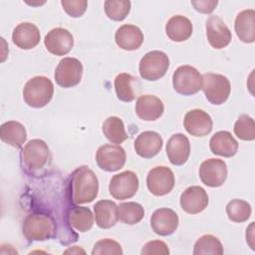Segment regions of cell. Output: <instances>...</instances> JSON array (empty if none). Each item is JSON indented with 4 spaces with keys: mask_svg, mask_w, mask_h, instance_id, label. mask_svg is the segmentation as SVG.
<instances>
[{
    "mask_svg": "<svg viewBox=\"0 0 255 255\" xmlns=\"http://www.w3.org/2000/svg\"><path fill=\"white\" fill-rule=\"evenodd\" d=\"M61 5L69 16L78 18L86 12L88 2L86 0H62Z\"/></svg>",
    "mask_w": 255,
    "mask_h": 255,
    "instance_id": "37",
    "label": "cell"
},
{
    "mask_svg": "<svg viewBox=\"0 0 255 255\" xmlns=\"http://www.w3.org/2000/svg\"><path fill=\"white\" fill-rule=\"evenodd\" d=\"M104 5L106 15L114 21H123L130 10L128 0H107Z\"/></svg>",
    "mask_w": 255,
    "mask_h": 255,
    "instance_id": "34",
    "label": "cell"
},
{
    "mask_svg": "<svg viewBox=\"0 0 255 255\" xmlns=\"http://www.w3.org/2000/svg\"><path fill=\"white\" fill-rule=\"evenodd\" d=\"M138 189L137 175L130 170L115 174L109 185L110 194L118 200H125L135 195Z\"/></svg>",
    "mask_w": 255,
    "mask_h": 255,
    "instance_id": "10",
    "label": "cell"
},
{
    "mask_svg": "<svg viewBox=\"0 0 255 255\" xmlns=\"http://www.w3.org/2000/svg\"><path fill=\"white\" fill-rule=\"evenodd\" d=\"M178 223V215L170 208H158L150 218L151 229L160 236L171 235L177 229Z\"/></svg>",
    "mask_w": 255,
    "mask_h": 255,
    "instance_id": "16",
    "label": "cell"
},
{
    "mask_svg": "<svg viewBox=\"0 0 255 255\" xmlns=\"http://www.w3.org/2000/svg\"><path fill=\"white\" fill-rule=\"evenodd\" d=\"M127 159L125 149L118 144H103L96 153V161L99 167L108 172L118 171L124 167Z\"/></svg>",
    "mask_w": 255,
    "mask_h": 255,
    "instance_id": "9",
    "label": "cell"
},
{
    "mask_svg": "<svg viewBox=\"0 0 255 255\" xmlns=\"http://www.w3.org/2000/svg\"><path fill=\"white\" fill-rule=\"evenodd\" d=\"M172 85L176 93L182 96H191L201 90L202 76L191 66L178 67L172 75Z\"/></svg>",
    "mask_w": 255,
    "mask_h": 255,
    "instance_id": "7",
    "label": "cell"
},
{
    "mask_svg": "<svg viewBox=\"0 0 255 255\" xmlns=\"http://www.w3.org/2000/svg\"><path fill=\"white\" fill-rule=\"evenodd\" d=\"M22 232L30 242L45 241L55 235L56 223L49 214L42 212L31 213L23 221Z\"/></svg>",
    "mask_w": 255,
    "mask_h": 255,
    "instance_id": "2",
    "label": "cell"
},
{
    "mask_svg": "<svg viewBox=\"0 0 255 255\" xmlns=\"http://www.w3.org/2000/svg\"><path fill=\"white\" fill-rule=\"evenodd\" d=\"M64 253H65V254H68V253H71V254H80V253H83V254H85L86 252H85L83 249H81L79 246H73V247L67 249Z\"/></svg>",
    "mask_w": 255,
    "mask_h": 255,
    "instance_id": "41",
    "label": "cell"
},
{
    "mask_svg": "<svg viewBox=\"0 0 255 255\" xmlns=\"http://www.w3.org/2000/svg\"><path fill=\"white\" fill-rule=\"evenodd\" d=\"M246 241L249 246L254 250V222H251L249 227L246 229Z\"/></svg>",
    "mask_w": 255,
    "mask_h": 255,
    "instance_id": "40",
    "label": "cell"
},
{
    "mask_svg": "<svg viewBox=\"0 0 255 255\" xmlns=\"http://www.w3.org/2000/svg\"><path fill=\"white\" fill-rule=\"evenodd\" d=\"M180 206L189 214H197L203 211L208 205L206 191L197 185L187 187L180 195Z\"/></svg>",
    "mask_w": 255,
    "mask_h": 255,
    "instance_id": "17",
    "label": "cell"
},
{
    "mask_svg": "<svg viewBox=\"0 0 255 255\" xmlns=\"http://www.w3.org/2000/svg\"><path fill=\"white\" fill-rule=\"evenodd\" d=\"M44 44L48 52L56 56L67 55L74 46V37L64 28H54L45 36Z\"/></svg>",
    "mask_w": 255,
    "mask_h": 255,
    "instance_id": "13",
    "label": "cell"
},
{
    "mask_svg": "<svg viewBox=\"0 0 255 255\" xmlns=\"http://www.w3.org/2000/svg\"><path fill=\"white\" fill-rule=\"evenodd\" d=\"M174 183V174L167 166H155L149 170L146 176L147 189L155 196H163L169 193Z\"/></svg>",
    "mask_w": 255,
    "mask_h": 255,
    "instance_id": "11",
    "label": "cell"
},
{
    "mask_svg": "<svg viewBox=\"0 0 255 255\" xmlns=\"http://www.w3.org/2000/svg\"><path fill=\"white\" fill-rule=\"evenodd\" d=\"M209 147L212 153L223 156H234L238 150V141L227 130L215 132L209 141Z\"/></svg>",
    "mask_w": 255,
    "mask_h": 255,
    "instance_id": "23",
    "label": "cell"
},
{
    "mask_svg": "<svg viewBox=\"0 0 255 255\" xmlns=\"http://www.w3.org/2000/svg\"><path fill=\"white\" fill-rule=\"evenodd\" d=\"M54 86L52 81L44 76L30 79L24 86L23 99L25 103L35 109L47 106L53 98Z\"/></svg>",
    "mask_w": 255,
    "mask_h": 255,
    "instance_id": "4",
    "label": "cell"
},
{
    "mask_svg": "<svg viewBox=\"0 0 255 255\" xmlns=\"http://www.w3.org/2000/svg\"><path fill=\"white\" fill-rule=\"evenodd\" d=\"M162 137L156 131L146 130L137 135L134 140L135 152L143 158L155 156L162 147Z\"/></svg>",
    "mask_w": 255,
    "mask_h": 255,
    "instance_id": "21",
    "label": "cell"
},
{
    "mask_svg": "<svg viewBox=\"0 0 255 255\" xmlns=\"http://www.w3.org/2000/svg\"><path fill=\"white\" fill-rule=\"evenodd\" d=\"M115 41L121 49L134 51L143 43V34L137 26L125 24L116 31Z\"/></svg>",
    "mask_w": 255,
    "mask_h": 255,
    "instance_id": "22",
    "label": "cell"
},
{
    "mask_svg": "<svg viewBox=\"0 0 255 255\" xmlns=\"http://www.w3.org/2000/svg\"><path fill=\"white\" fill-rule=\"evenodd\" d=\"M201 90L210 104L219 106L227 101L231 86L225 76L215 73H206L202 76Z\"/></svg>",
    "mask_w": 255,
    "mask_h": 255,
    "instance_id": "5",
    "label": "cell"
},
{
    "mask_svg": "<svg viewBox=\"0 0 255 255\" xmlns=\"http://www.w3.org/2000/svg\"><path fill=\"white\" fill-rule=\"evenodd\" d=\"M205 28L207 40L211 47L219 50L225 48L231 42V32L220 17L211 15L206 21Z\"/></svg>",
    "mask_w": 255,
    "mask_h": 255,
    "instance_id": "14",
    "label": "cell"
},
{
    "mask_svg": "<svg viewBox=\"0 0 255 255\" xmlns=\"http://www.w3.org/2000/svg\"><path fill=\"white\" fill-rule=\"evenodd\" d=\"M227 173L225 161L219 158H208L199 167V177L209 187L221 186L227 178Z\"/></svg>",
    "mask_w": 255,
    "mask_h": 255,
    "instance_id": "12",
    "label": "cell"
},
{
    "mask_svg": "<svg viewBox=\"0 0 255 255\" xmlns=\"http://www.w3.org/2000/svg\"><path fill=\"white\" fill-rule=\"evenodd\" d=\"M93 255H104V254H114V255H122L123 250L122 246L120 243L117 241L110 239V238H105L100 241H98L93 250H92Z\"/></svg>",
    "mask_w": 255,
    "mask_h": 255,
    "instance_id": "36",
    "label": "cell"
},
{
    "mask_svg": "<svg viewBox=\"0 0 255 255\" xmlns=\"http://www.w3.org/2000/svg\"><path fill=\"white\" fill-rule=\"evenodd\" d=\"M98 192V177L88 166H80L72 173L68 189L72 204L79 205L92 202L97 197Z\"/></svg>",
    "mask_w": 255,
    "mask_h": 255,
    "instance_id": "1",
    "label": "cell"
},
{
    "mask_svg": "<svg viewBox=\"0 0 255 255\" xmlns=\"http://www.w3.org/2000/svg\"><path fill=\"white\" fill-rule=\"evenodd\" d=\"M68 221L72 228L79 232H86L93 227L94 216L90 208L75 206L68 212Z\"/></svg>",
    "mask_w": 255,
    "mask_h": 255,
    "instance_id": "28",
    "label": "cell"
},
{
    "mask_svg": "<svg viewBox=\"0 0 255 255\" xmlns=\"http://www.w3.org/2000/svg\"><path fill=\"white\" fill-rule=\"evenodd\" d=\"M40 31L38 27L30 22H23L17 25L12 33L13 43L22 50L35 48L40 42Z\"/></svg>",
    "mask_w": 255,
    "mask_h": 255,
    "instance_id": "19",
    "label": "cell"
},
{
    "mask_svg": "<svg viewBox=\"0 0 255 255\" xmlns=\"http://www.w3.org/2000/svg\"><path fill=\"white\" fill-rule=\"evenodd\" d=\"M223 246L220 240L210 234L201 236L194 244V255H221L223 254Z\"/></svg>",
    "mask_w": 255,
    "mask_h": 255,
    "instance_id": "32",
    "label": "cell"
},
{
    "mask_svg": "<svg viewBox=\"0 0 255 255\" xmlns=\"http://www.w3.org/2000/svg\"><path fill=\"white\" fill-rule=\"evenodd\" d=\"M96 223L100 228L109 229L119 220L118 205L112 200H99L94 205Z\"/></svg>",
    "mask_w": 255,
    "mask_h": 255,
    "instance_id": "25",
    "label": "cell"
},
{
    "mask_svg": "<svg viewBox=\"0 0 255 255\" xmlns=\"http://www.w3.org/2000/svg\"><path fill=\"white\" fill-rule=\"evenodd\" d=\"M140 253L142 255L156 254V255H168L169 249L168 246L161 240H152L147 242L141 249Z\"/></svg>",
    "mask_w": 255,
    "mask_h": 255,
    "instance_id": "38",
    "label": "cell"
},
{
    "mask_svg": "<svg viewBox=\"0 0 255 255\" xmlns=\"http://www.w3.org/2000/svg\"><path fill=\"white\" fill-rule=\"evenodd\" d=\"M0 138L3 142L20 148L27 139V131L25 127L16 121H9L0 127Z\"/></svg>",
    "mask_w": 255,
    "mask_h": 255,
    "instance_id": "27",
    "label": "cell"
},
{
    "mask_svg": "<svg viewBox=\"0 0 255 255\" xmlns=\"http://www.w3.org/2000/svg\"><path fill=\"white\" fill-rule=\"evenodd\" d=\"M183 126L189 134L193 136H205L211 132L213 122L206 112L195 109L185 114Z\"/></svg>",
    "mask_w": 255,
    "mask_h": 255,
    "instance_id": "15",
    "label": "cell"
},
{
    "mask_svg": "<svg viewBox=\"0 0 255 255\" xmlns=\"http://www.w3.org/2000/svg\"><path fill=\"white\" fill-rule=\"evenodd\" d=\"M118 215L123 223L133 225L143 218L144 209L137 202H123L118 206Z\"/></svg>",
    "mask_w": 255,
    "mask_h": 255,
    "instance_id": "31",
    "label": "cell"
},
{
    "mask_svg": "<svg viewBox=\"0 0 255 255\" xmlns=\"http://www.w3.org/2000/svg\"><path fill=\"white\" fill-rule=\"evenodd\" d=\"M234 133L242 140H254L255 124L254 120L248 115H241L234 125Z\"/></svg>",
    "mask_w": 255,
    "mask_h": 255,
    "instance_id": "35",
    "label": "cell"
},
{
    "mask_svg": "<svg viewBox=\"0 0 255 255\" xmlns=\"http://www.w3.org/2000/svg\"><path fill=\"white\" fill-rule=\"evenodd\" d=\"M136 82V78L128 73H121L115 79V91L120 101L129 103L134 100L135 95L132 83Z\"/></svg>",
    "mask_w": 255,
    "mask_h": 255,
    "instance_id": "30",
    "label": "cell"
},
{
    "mask_svg": "<svg viewBox=\"0 0 255 255\" xmlns=\"http://www.w3.org/2000/svg\"><path fill=\"white\" fill-rule=\"evenodd\" d=\"M48 144L39 138L29 140L20 152L21 164L29 173H35L47 166L50 161Z\"/></svg>",
    "mask_w": 255,
    "mask_h": 255,
    "instance_id": "3",
    "label": "cell"
},
{
    "mask_svg": "<svg viewBox=\"0 0 255 255\" xmlns=\"http://www.w3.org/2000/svg\"><path fill=\"white\" fill-rule=\"evenodd\" d=\"M169 67L168 56L162 51H150L139 61L138 71L143 80L157 81L162 78Z\"/></svg>",
    "mask_w": 255,
    "mask_h": 255,
    "instance_id": "6",
    "label": "cell"
},
{
    "mask_svg": "<svg viewBox=\"0 0 255 255\" xmlns=\"http://www.w3.org/2000/svg\"><path fill=\"white\" fill-rule=\"evenodd\" d=\"M234 29L240 41L253 43L255 41V11L253 9L241 11L236 16Z\"/></svg>",
    "mask_w": 255,
    "mask_h": 255,
    "instance_id": "24",
    "label": "cell"
},
{
    "mask_svg": "<svg viewBox=\"0 0 255 255\" xmlns=\"http://www.w3.org/2000/svg\"><path fill=\"white\" fill-rule=\"evenodd\" d=\"M83 76V65L82 63L72 57H66L63 58L56 70H55V81L57 85H59L62 88H73L77 86Z\"/></svg>",
    "mask_w": 255,
    "mask_h": 255,
    "instance_id": "8",
    "label": "cell"
},
{
    "mask_svg": "<svg viewBox=\"0 0 255 255\" xmlns=\"http://www.w3.org/2000/svg\"><path fill=\"white\" fill-rule=\"evenodd\" d=\"M166 154L171 164L183 165L190 154L189 139L183 133L172 134L166 143Z\"/></svg>",
    "mask_w": 255,
    "mask_h": 255,
    "instance_id": "18",
    "label": "cell"
},
{
    "mask_svg": "<svg viewBox=\"0 0 255 255\" xmlns=\"http://www.w3.org/2000/svg\"><path fill=\"white\" fill-rule=\"evenodd\" d=\"M226 214L231 221L241 223L250 217L251 206L242 199H232L226 205Z\"/></svg>",
    "mask_w": 255,
    "mask_h": 255,
    "instance_id": "33",
    "label": "cell"
},
{
    "mask_svg": "<svg viewBox=\"0 0 255 255\" xmlns=\"http://www.w3.org/2000/svg\"><path fill=\"white\" fill-rule=\"evenodd\" d=\"M163 111L162 101L153 95H142L136 100L135 113L142 121H155L162 116Z\"/></svg>",
    "mask_w": 255,
    "mask_h": 255,
    "instance_id": "20",
    "label": "cell"
},
{
    "mask_svg": "<svg viewBox=\"0 0 255 255\" xmlns=\"http://www.w3.org/2000/svg\"><path fill=\"white\" fill-rule=\"evenodd\" d=\"M102 130L104 135L112 142L120 144L128 138L124 122L118 117H109L103 123Z\"/></svg>",
    "mask_w": 255,
    "mask_h": 255,
    "instance_id": "29",
    "label": "cell"
},
{
    "mask_svg": "<svg viewBox=\"0 0 255 255\" xmlns=\"http://www.w3.org/2000/svg\"><path fill=\"white\" fill-rule=\"evenodd\" d=\"M218 4V1L216 0H197V1H191V5L194 7V9L200 13L209 14L211 13L216 5Z\"/></svg>",
    "mask_w": 255,
    "mask_h": 255,
    "instance_id": "39",
    "label": "cell"
},
{
    "mask_svg": "<svg viewBox=\"0 0 255 255\" xmlns=\"http://www.w3.org/2000/svg\"><path fill=\"white\" fill-rule=\"evenodd\" d=\"M191 21L182 15L172 16L165 25V33L173 42H183L192 34Z\"/></svg>",
    "mask_w": 255,
    "mask_h": 255,
    "instance_id": "26",
    "label": "cell"
}]
</instances>
